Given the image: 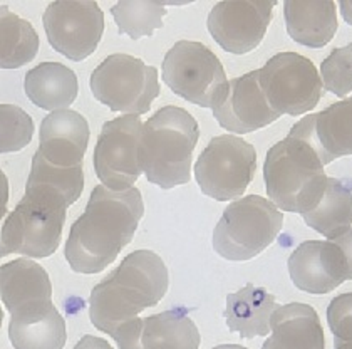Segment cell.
Returning a JSON list of instances; mask_svg holds the SVG:
<instances>
[{"instance_id": "27", "label": "cell", "mask_w": 352, "mask_h": 349, "mask_svg": "<svg viewBox=\"0 0 352 349\" xmlns=\"http://www.w3.org/2000/svg\"><path fill=\"white\" fill-rule=\"evenodd\" d=\"M114 22L120 34H126L131 39L153 36L156 29L163 25L166 15L163 2H146V0H121L111 7Z\"/></svg>"}, {"instance_id": "14", "label": "cell", "mask_w": 352, "mask_h": 349, "mask_svg": "<svg viewBox=\"0 0 352 349\" xmlns=\"http://www.w3.org/2000/svg\"><path fill=\"white\" fill-rule=\"evenodd\" d=\"M120 349H198L200 331L185 309L135 317L113 336Z\"/></svg>"}, {"instance_id": "22", "label": "cell", "mask_w": 352, "mask_h": 349, "mask_svg": "<svg viewBox=\"0 0 352 349\" xmlns=\"http://www.w3.org/2000/svg\"><path fill=\"white\" fill-rule=\"evenodd\" d=\"M277 309L275 295L263 287L247 284L236 293L227 295L223 316L228 329L239 332L245 339L263 337L270 332V319Z\"/></svg>"}, {"instance_id": "7", "label": "cell", "mask_w": 352, "mask_h": 349, "mask_svg": "<svg viewBox=\"0 0 352 349\" xmlns=\"http://www.w3.org/2000/svg\"><path fill=\"white\" fill-rule=\"evenodd\" d=\"M163 81L191 105L212 109L223 103L230 84L215 52L197 41H179L166 52Z\"/></svg>"}, {"instance_id": "34", "label": "cell", "mask_w": 352, "mask_h": 349, "mask_svg": "<svg viewBox=\"0 0 352 349\" xmlns=\"http://www.w3.org/2000/svg\"><path fill=\"white\" fill-rule=\"evenodd\" d=\"M340 7V14H342L344 21L347 22V24L352 25V2L351 0H342V2L339 3Z\"/></svg>"}, {"instance_id": "32", "label": "cell", "mask_w": 352, "mask_h": 349, "mask_svg": "<svg viewBox=\"0 0 352 349\" xmlns=\"http://www.w3.org/2000/svg\"><path fill=\"white\" fill-rule=\"evenodd\" d=\"M332 240H336V244H338L340 251H342L344 260H346L347 264V271H349V281H352V229H349L346 233H342V235L336 237V239Z\"/></svg>"}, {"instance_id": "24", "label": "cell", "mask_w": 352, "mask_h": 349, "mask_svg": "<svg viewBox=\"0 0 352 349\" xmlns=\"http://www.w3.org/2000/svg\"><path fill=\"white\" fill-rule=\"evenodd\" d=\"M24 89L34 105L54 113L76 101L78 76L60 63H42L25 74Z\"/></svg>"}, {"instance_id": "35", "label": "cell", "mask_w": 352, "mask_h": 349, "mask_svg": "<svg viewBox=\"0 0 352 349\" xmlns=\"http://www.w3.org/2000/svg\"><path fill=\"white\" fill-rule=\"evenodd\" d=\"M213 349H247V348L240 346V344H220V346H217Z\"/></svg>"}, {"instance_id": "20", "label": "cell", "mask_w": 352, "mask_h": 349, "mask_svg": "<svg viewBox=\"0 0 352 349\" xmlns=\"http://www.w3.org/2000/svg\"><path fill=\"white\" fill-rule=\"evenodd\" d=\"M272 336L262 349H325L319 314L309 304L277 306L270 319Z\"/></svg>"}, {"instance_id": "4", "label": "cell", "mask_w": 352, "mask_h": 349, "mask_svg": "<svg viewBox=\"0 0 352 349\" xmlns=\"http://www.w3.org/2000/svg\"><path fill=\"white\" fill-rule=\"evenodd\" d=\"M200 126L186 109L164 106L143 125L140 156L148 182L171 190L191 178Z\"/></svg>"}, {"instance_id": "19", "label": "cell", "mask_w": 352, "mask_h": 349, "mask_svg": "<svg viewBox=\"0 0 352 349\" xmlns=\"http://www.w3.org/2000/svg\"><path fill=\"white\" fill-rule=\"evenodd\" d=\"M0 297L10 314L52 304L49 274L30 259H17L0 268Z\"/></svg>"}, {"instance_id": "12", "label": "cell", "mask_w": 352, "mask_h": 349, "mask_svg": "<svg viewBox=\"0 0 352 349\" xmlns=\"http://www.w3.org/2000/svg\"><path fill=\"white\" fill-rule=\"evenodd\" d=\"M42 24L52 49L79 63L98 49L104 32V15L93 0H63L49 3Z\"/></svg>"}, {"instance_id": "31", "label": "cell", "mask_w": 352, "mask_h": 349, "mask_svg": "<svg viewBox=\"0 0 352 349\" xmlns=\"http://www.w3.org/2000/svg\"><path fill=\"white\" fill-rule=\"evenodd\" d=\"M327 322L334 335V349H352V293L332 299L327 308Z\"/></svg>"}, {"instance_id": "25", "label": "cell", "mask_w": 352, "mask_h": 349, "mask_svg": "<svg viewBox=\"0 0 352 349\" xmlns=\"http://www.w3.org/2000/svg\"><path fill=\"white\" fill-rule=\"evenodd\" d=\"M305 224L327 239L352 229V182L329 176L319 202L302 215Z\"/></svg>"}, {"instance_id": "30", "label": "cell", "mask_w": 352, "mask_h": 349, "mask_svg": "<svg viewBox=\"0 0 352 349\" xmlns=\"http://www.w3.org/2000/svg\"><path fill=\"white\" fill-rule=\"evenodd\" d=\"M322 86L329 93L344 98L352 93V44L334 49L320 64Z\"/></svg>"}, {"instance_id": "21", "label": "cell", "mask_w": 352, "mask_h": 349, "mask_svg": "<svg viewBox=\"0 0 352 349\" xmlns=\"http://www.w3.org/2000/svg\"><path fill=\"white\" fill-rule=\"evenodd\" d=\"M9 339L15 349H64L66 321L54 304L10 314Z\"/></svg>"}, {"instance_id": "6", "label": "cell", "mask_w": 352, "mask_h": 349, "mask_svg": "<svg viewBox=\"0 0 352 349\" xmlns=\"http://www.w3.org/2000/svg\"><path fill=\"white\" fill-rule=\"evenodd\" d=\"M284 215L267 198L247 195L230 203L213 230V248L220 257L245 262L258 254L278 237Z\"/></svg>"}, {"instance_id": "15", "label": "cell", "mask_w": 352, "mask_h": 349, "mask_svg": "<svg viewBox=\"0 0 352 349\" xmlns=\"http://www.w3.org/2000/svg\"><path fill=\"white\" fill-rule=\"evenodd\" d=\"M289 274L300 290L329 294L349 281V271L336 240H305L289 257Z\"/></svg>"}, {"instance_id": "1", "label": "cell", "mask_w": 352, "mask_h": 349, "mask_svg": "<svg viewBox=\"0 0 352 349\" xmlns=\"http://www.w3.org/2000/svg\"><path fill=\"white\" fill-rule=\"evenodd\" d=\"M143 213V197L138 188L114 191L104 185L94 187L86 210L71 227L64 251L72 271H104L133 240Z\"/></svg>"}, {"instance_id": "8", "label": "cell", "mask_w": 352, "mask_h": 349, "mask_svg": "<svg viewBox=\"0 0 352 349\" xmlns=\"http://www.w3.org/2000/svg\"><path fill=\"white\" fill-rule=\"evenodd\" d=\"M91 91L111 111L146 114L160 94L158 71L129 54H111L89 79Z\"/></svg>"}, {"instance_id": "23", "label": "cell", "mask_w": 352, "mask_h": 349, "mask_svg": "<svg viewBox=\"0 0 352 349\" xmlns=\"http://www.w3.org/2000/svg\"><path fill=\"white\" fill-rule=\"evenodd\" d=\"M287 32L298 44L319 49L332 41L338 32L336 2H296L284 6Z\"/></svg>"}, {"instance_id": "26", "label": "cell", "mask_w": 352, "mask_h": 349, "mask_svg": "<svg viewBox=\"0 0 352 349\" xmlns=\"http://www.w3.org/2000/svg\"><path fill=\"white\" fill-rule=\"evenodd\" d=\"M0 66L19 69L30 63L39 51V36L25 19L12 14L9 7L0 9Z\"/></svg>"}, {"instance_id": "10", "label": "cell", "mask_w": 352, "mask_h": 349, "mask_svg": "<svg viewBox=\"0 0 352 349\" xmlns=\"http://www.w3.org/2000/svg\"><path fill=\"white\" fill-rule=\"evenodd\" d=\"M258 81L270 107L298 116L312 111L322 96V79L311 59L297 52H278L258 69Z\"/></svg>"}, {"instance_id": "33", "label": "cell", "mask_w": 352, "mask_h": 349, "mask_svg": "<svg viewBox=\"0 0 352 349\" xmlns=\"http://www.w3.org/2000/svg\"><path fill=\"white\" fill-rule=\"evenodd\" d=\"M74 349H113V346L102 337H96V336H84L79 339V343L76 344Z\"/></svg>"}, {"instance_id": "29", "label": "cell", "mask_w": 352, "mask_h": 349, "mask_svg": "<svg viewBox=\"0 0 352 349\" xmlns=\"http://www.w3.org/2000/svg\"><path fill=\"white\" fill-rule=\"evenodd\" d=\"M34 121L22 107L0 106V151L12 153L25 148L32 140Z\"/></svg>"}, {"instance_id": "3", "label": "cell", "mask_w": 352, "mask_h": 349, "mask_svg": "<svg viewBox=\"0 0 352 349\" xmlns=\"http://www.w3.org/2000/svg\"><path fill=\"white\" fill-rule=\"evenodd\" d=\"M316 145L292 126L282 141L267 153L263 180L267 195L284 212L307 213L319 202L329 176Z\"/></svg>"}, {"instance_id": "5", "label": "cell", "mask_w": 352, "mask_h": 349, "mask_svg": "<svg viewBox=\"0 0 352 349\" xmlns=\"http://www.w3.org/2000/svg\"><path fill=\"white\" fill-rule=\"evenodd\" d=\"M69 207L71 203L54 191L25 187L24 198L2 225L0 254H19L30 259L51 257L63 239Z\"/></svg>"}, {"instance_id": "18", "label": "cell", "mask_w": 352, "mask_h": 349, "mask_svg": "<svg viewBox=\"0 0 352 349\" xmlns=\"http://www.w3.org/2000/svg\"><path fill=\"white\" fill-rule=\"evenodd\" d=\"M294 126L316 145L325 165L352 155V98L309 114Z\"/></svg>"}, {"instance_id": "13", "label": "cell", "mask_w": 352, "mask_h": 349, "mask_svg": "<svg viewBox=\"0 0 352 349\" xmlns=\"http://www.w3.org/2000/svg\"><path fill=\"white\" fill-rule=\"evenodd\" d=\"M277 2H218L208 15L210 34L223 51L242 56L257 49L272 21Z\"/></svg>"}, {"instance_id": "9", "label": "cell", "mask_w": 352, "mask_h": 349, "mask_svg": "<svg viewBox=\"0 0 352 349\" xmlns=\"http://www.w3.org/2000/svg\"><path fill=\"white\" fill-rule=\"evenodd\" d=\"M257 171V151L243 138L215 136L195 163V178L206 197L218 202L242 197Z\"/></svg>"}, {"instance_id": "16", "label": "cell", "mask_w": 352, "mask_h": 349, "mask_svg": "<svg viewBox=\"0 0 352 349\" xmlns=\"http://www.w3.org/2000/svg\"><path fill=\"white\" fill-rule=\"evenodd\" d=\"M213 116L223 129L236 134L254 133L280 118L260 87L258 71L247 72L230 81L223 103L213 109Z\"/></svg>"}, {"instance_id": "17", "label": "cell", "mask_w": 352, "mask_h": 349, "mask_svg": "<svg viewBox=\"0 0 352 349\" xmlns=\"http://www.w3.org/2000/svg\"><path fill=\"white\" fill-rule=\"evenodd\" d=\"M89 136V125L82 114L71 109L54 111L42 120L36 153L56 168H81Z\"/></svg>"}, {"instance_id": "11", "label": "cell", "mask_w": 352, "mask_h": 349, "mask_svg": "<svg viewBox=\"0 0 352 349\" xmlns=\"http://www.w3.org/2000/svg\"><path fill=\"white\" fill-rule=\"evenodd\" d=\"M141 129L143 123L136 114H122L102 125L94 148V170L109 190H131L143 173Z\"/></svg>"}, {"instance_id": "28", "label": "cell", "mask_w": 352, "mask_h": 349, "mask_svg": "<svg viewBox=\"0 0 352 349\" xmlns=\"http://www.w3.org/2000/svg\"><path fill=\"white\" fill-rule=\"evenodd\" d=\"M25 187L51 190L66 198L72 205V203L78 202L84 190L82 167L74 168V170H63V168H56L52 165L45 163L36 153L32 158V168H30V175Z\"/></svg>"}, {"instance_id": "2", "label": "cell", "mask_w": 352, "mask_h": 349, "mask_svg": "<svg viewBox=\"0 0 352 349\" xmlns=\"http://www.w3.org/2000/svg\"><path fill=\"white\" fill-rule=\"evenodd\" d=\"M170 275L156 252L135 251L94 287L89 317L96 329L113 336L141 310L155 308L166 294Z\"/></svg>"}]
</instances>
